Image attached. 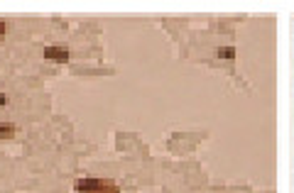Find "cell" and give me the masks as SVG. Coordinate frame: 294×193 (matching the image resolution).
<instances>
[{
	"label": "cell",
	"mask_w": 294,
	"mask_h": 193,
	"mask_svg": "<svg viewBox=\"0 0 294 193\" xmlns=\"http://www.w3.org/2000/svg\"><path fill=\"white\" fill-rule=\"evenodd\" d=\"M44 59L49 61H57V64H66L69 61V49H62V47H44Z\"/></svg>",
	"instance_id": "obj_1"
},
{
	"label": "cell",
	"mask_w": 294,
	"mask_h": 193,
	"mask_svg": "<svg viewBox=\"0 0 294 193\" xmlns=\"http://www.w3.org/2000/svg\"><path fill=\"white\" fill-rule=\"evenodd\" d=\"M13 135H15V125L0 122V139H8V137H13Z\"/></svg>",
	"instance_id": "obj_2"
},
{
	"label": "cell",
	"mask_w": 294,
	"mask_h": 193,
	"mask_svg": "<svg viewBox=\"0 0 294 193\" xmlns=\"http://www.w3.org/2000/svg\"><path fill=\"white\" fill-rule=\"evenodd\" d=\"M96 193H120V188H118L113 181H105V183H103V188H101V191H96Z\"/></svg>",
	"instance_id": "obj_3"
},
{
	"label": "cell",
	"mask_w": 294,
	"mask_h": 193,
	"mask_svg": "<svg viewBox=\"0 0 294 193\" xmlns=\"http://www.w3.org/2000/svg\"><path fill=\"white\" fill-rule=\"evenodd\" d=\"M216 54L223 57V59H233V57H235V49H233V47H226V49H218Z\"/></svg>",
	"instance_id": "obj_4"
},
{
	"label": "cell",
	"mask_w": 294,
	"mask_h": 193,
	"mask_svg": "<svg viewBox=\"0 0 294 193\" xmlns=\"http://www.w3.org/2000/svg\"><path fill=\"white\" fill-rule=\"evenodd\" d=\"M5 37V22H0V39Z\"/></svg>",
	"instance_id": "obj_5"
},
{
	"label": "cell",
	"mask_w": 294,
	"mask_h": 193,
	"mask_svg": "<svg viewBox=\"0 0 294 193\" xmlns=\"http://www.w3.org/2000/svg\"><path fill=\"white\" fill-rule=\"evenodd\" d=\"M5 103H8V96H5V93H0V105H5Z\"/></svg>",
	"instance_id": "obj_6"
}]
</instances>
